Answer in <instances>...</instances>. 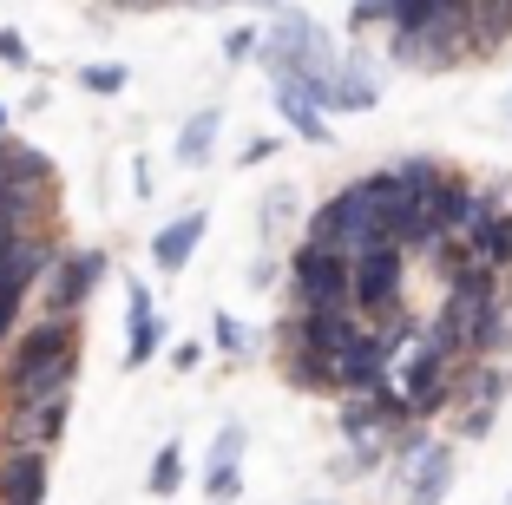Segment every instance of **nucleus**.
<instances>
[{
	"label": "nucleus",
	"mask_w": 512,
	"mask_h": 505,
	"mask_svg": "<svg viewBox=\"0 0 512 505\" xmlns=\"http://www.w3.org/2000/svg\"><path fill=\"white\" fill-rule=\"evenodd\" d=\"M79 374V322L73 315H46V322L7 335V401H46V394H73Z\"/></svg>",
	"instance_id": "nucleus-1"
},
{
	"label": "nucleus",
	"mask_w": 512,
	"mask_h": 505,
	"mask_svg": "<svg viewBox=\"0 0 512 505\" xmlns=\"http://www.w3.org/2000/svg\"><path fill=\"white\" fill-rule=\"evenodd\" d=\"M401 204H407L401 184H394L388 171H368V178L342 184V191L309 217V237L342 250V256H362V250H375V243H388V223H394Z\"/></svg>",
	"instance_id": "nucleus-2"
},
{
	"label": "nucleus",
	"mask_w": 512,
	"mask_h": 505,
	"mask_svg": "<svg viewBox=\"0 0 512 505\" xmlns=\"http://www.w3.org/2000/svg\"><path fill=\"white\" fill-rule=\"evenodd\" d=\"M453 381H460V348H447L434 328H414V342H407V368L394 374L407 414H414V420L440 414V407L453 401Z\"/></svg>",
	"instance_id": "nucleus-3"
},
{
	"label": "nucleus",
	"mask_w": 512,
	"mask_h": 505,
	"mask_svg": "<svg viewBox=\"0 0 512 505\" xmlns=\"http://www.w3.org/2000/svg\"><path fill=\"white\" fill-rule=\"evenodd\" d=\"M388 60L414 66V73H440V66H467L473 60V33L467 14H440L414 33H388Z\"/></svg>",
	"instance_id": "nucleus-4"
},
{
	"label": "nucleus",
	"mask_w": 512,
	"mask_h": 505,
	"mask_svg": "<svg viewBox=\"0 0 512 505\" xmlns=\"http://www.w3.org/2000/svg\"><path fill=\"white\" fill-rule=\"evenodd\" d=\"M401 289H407V250L401 243H375V250L348 256V302L362 315L401 309Z\"/></svg>",
	"instance_id": "nucleus-5"
},
{
	"label": "nucleus",
	"mask_w": 512,
	"mask_h": 505,
	"mask_svg": "<svg viewBox=\"0 0 512 505\" xmlns=\"http://www.w3.org/2000/svg\"><path fill=\"white\" fill-rule=\"evenodd\" d=\"M106 250H60L53 263H46V276H40V302H46V315H79L86 309V296L99 283H106Z\"/></svg>",
	"instance_id": "nucleus-6"
},
{
	"label": "nucleus",
	"mask_w": 512,
	"mask_h": 505,
	"mask_svg": "<svg viewBox=\"0 0 512 505\" xmlns=\"http://www.w3.org/2000/svg\"><path fill=\"white\" fill-rule=\"evenodd\" d=\"M289 289H296L302 309H316V302H348V256L309 237L296 256H289Z\"/></svg>",
	"instance_id": "nucleus-7"
},
{
	"label": "nucleus",
	"mask_w": 512,
	"mask_h": 505,
	"mask_svg": "<svg viewBox=\"0 0 512 505\" xmlns=\"http://www.w3.org/2000/svg\"><path fill=\"white\" fill-rule=\"evenodd\" d=\"M66 401H73V394L20 401V407H14V420L0 427V446H7V453H46V446L66 433Z\"/></svg>",
	"instance_id": "nucleus-8"
},
{
	"label": "nucleus",
	"mask_w": 512,
	"mask_h": 505,
	"mask_svg": "<svg viewBox=\"0 0 512 505\" xmlns=\"http://www.w3.org/2000/svg\"><path fill=\"white\" fill-rule=\"evenodd\" d=\"M381 99V60L368 46H348L335 53V73H329V112H368Z\"/></svg>",
	"instance_id": "nucleus-9"
},
{
	"label": "nucleus",
	"mask_w": 512,
	"mask_h": 505,
	"mask_svg": "<svg viewBox=\"0 0 512 505\" xmlns=\"http://www.w3.org/2000/svg\"><path fill=\"white\" fill-rule=\"evenodd\" d=\"M276 86V112H283V125L302 138V145H329V119H322V92L309 86V79L296 73H270Z\"/></svg>",
	"instance_id": "nucleus-10"
},
{
	"label": "nucleus",
	"mask_w": 512,
	"mask_h": 505,
	"mask_svg": "<svg viewBox=\"0 0 512 505\" xmlns=\"http://www.w3.org/2000/svg\"><path fill=\"white\" fill-rule=\"evenodd\" d=\"M125 315H132V328H125V368H145V361L165 348V315L151 309L145 283H125Z\"/></svg>",
	"instance_id": "nucleus-11"
},
{
	"label": "nucleus",
	"mask_w": 512,
	"mask_h": 505,
	"mask_svg": "<svg viewBox=\"0 0 512 505\" xmlns=\"http://www.w3.org/2000/svg\"><path fill=\"white\" fill-rule=\"evenodd\" d=\"M204 230H211V217L204 210H184V217H171L158 237H151V263L165 269V276H178L184 263L197 256V243H204Z\"/></svg>",
	"instance_id": "nucleus-12"
},
{
	"label": "nucleus",
	"mask_w": 512,
	"mask_h": 505,
	"mask_svg": "<svg viewBox=\"0 0 512 505\" xmlns=\"http://www.w3.org/2000/svg\"><path fill=\"white\" fill-rule=\"evenodd\" d=\"M0 505H46V453H7L0 460Z\"/></svg>",
	"instance_id": "nucleus-13"
},
{
	"label": "nucleus",
	"mask_w": 512,
	"mask_h": 505,
	"mask_svg": "<svg viewBox=\"0 0 512 505\" xmlns=\"http://www.w3.org/2000/svg\"><path fill=\"white\" fill-rule=\"evenodd\" d=\"M453 492V446H421L414 479H407V505H440Z\"/></svg>",
	"instance_id": "nucleus-14"
},
{
	"label": "nucleus",
	"mask_w": 512,
	"mask_h": 505,
	"mask_svg": "<svg viewBox=\"0 0 512 505\" xmlns=\"http://www.w3.org/2000/svg\"><path fill=\"white\" fill-rule=\"evenodd\" d=\"M460 256H473V263H486V269H512V210H493V217L460 243Z\"/></svg>",
	"instance_id": "nucleus-15"
},
{
	"label": "nucleus",
	"mask_w": 512,
	"mask_h": 505,
	"mask_svg": "<svg viewBox=\"0 0 512 505\" xmlns=\"http://www.w3.org/2000/svg\"><path fill=\"white\" fill-rule=\"evenodd\" d=\"M217 132H224V112L217 105H204V112H191L184 119V132H178V164H211V151H217Z\"/></svg>",
	"instance_id": "nucleus-16"
},
{
	"label": "nucleus",
	"mask_w": 512,
	"mask_h": 505,
	"mask_svg": "<svg viewBox=\"0 0 512 505\" xmlns=\"http://www.w3.org/2000/svg\"><path fill=\"white\" fill-rule=\"evenodd\" d=\"M283 381L302 387V394H335V361L309 355V348H283Z\"/></svg>",
	"instance_id": "nucleus-17"
},
{
	"label": "nucleus",
	"mask_w": 512,
	"mask_h": 505,
	"mask_svg": "<svg viewBox=\"0 0 512 505\" xmlns=\"http://www.w3.org/2000/svg\"><path fill=\"white\" fill-rule=\"evenodd\" d=\"M512 394V374L506 368H473L453 381V401H473V407H499Z\"/></svg>",
	"instance_id": "nucleus-18"
},
{
	"label": "nucleus",
	"mask_w": 512,
	"mask_h": 505,
	"mask_svg": "<svg viewBox=\"0 0 512 505\" xmlns=\"http://www.w3.org/2000/svg\"><path fill=\"white\" fill-rule=\"evenodd\" d=\"M145 486L158 492V499H171V492L184 486V446H178V440L158 446V460H151V479H145Z\"/></svg>",
	"instance_id": "nucleus-19"
},
{
	"label": "nucleus",
	"mask_w": 512,
	"mask_h": 505,
	"mask_svg": "<svg viewBox=\"0 0 512 505\" xmlns=\"http://www.w3.org/2000/svg\"><path fill=\"white\" fill-rule=\"evenodd\" d=\"M388 178L414 197V191H427L434 178H447V164H440V158H401V164H388Z\"/></svg>",
	"instance_id": "nucleus-20"
},
{
	"label": "nucleus",
	"mask_w": 512,
	"mask_h": 505,
	"mask_svg": "<svg viewBox=\"0 0 512 505\" xmlns=\"http://www.w3.org/2000/svg\"><path fill=\"white\" fill-rule=\"evenodd\" d=\"M237 492H243V460H211V473H204V499L230 505Z\"/></svg>",
	"instance_id": "nucleus-21"
},
{
	"label": "nucleus",
	"mask_w": 512,
	"mask_h": 505,
	"mask_svg": "<svg viewBox=\"0 0 512 505\" xmlns=\"http://www.w3.org/2000/svg\"><path fill=\"white\" fill-rule=\"evenodd\" d=\"M211 342L224 348V355H250V328H243L237 315H211Z\"/></svg>",
	"instance_id": "nucleus-22"
},
{
	"label": "nucleus",
	"mask_w": 512,
	"mask_h": 505,
	"mask_svg": "<svg viewBox=\"0 0 512 505\" xmlns=\"http://www.w3.org/2000/svg\"><path fill=\"white\" fill-rule=\"evenodd\" d=\"M388 20H394V0H355V7H348V33L388 27Z\"/></svg>",
	"instance_id": "nucleus-23"
},
{
	"label": "nucleus",
	"mask_w": 512,
	"mask_h": 505,
	"mask_svg": "<svg viewBox=\"0 0 512 505\" xmlns=\"http://www.w3.org/2000/svg\"><path fill=\"white\" fill-rule=\"evenodd\" d=\"M283 217H296V191H289V184H276V191L263 197V237H276V230H283Z\"/></svg>",
	"instance_id": "nucleus-24"
},
{
	"label": "nucleus",
	"mask_w": 512,
	"mask_h": 505,
	"mask_svg": "<svg viewBox=\"0 0 512 505\" xmlns=\"http://www.w3.org/2000/svg\"><path fill=\"white\" fill-rule=\"evenodd\" d=\"M27 296L33 289H20V283H0V342L20 328V309H27Z\"/></svg>",
	"instance_id": "nucleus-25"
},
{
	"label": "nucleus",
	"mask_w": 512,
	"mask_h": 505,
	"mask_svg": "<svg viewBox=\"0 0 512 505\" xmlns=\"http://www.w3.org/2000/svg\"><path fill=\"white\" fill-rule=\"evenodd\" d=\"M79 86L99 92V99H112V92H125V66H86V73H79Z\"/></svg>",
	"instance_id": "nucleus-26"
},
{
	"label": "nucleus",
	"mask_w": 512,
	"mask_h": 505,
	"mask_svg": "<svg viewBox=\"0 0 512 505\" xmlns=\"http://www.w3.org/2000/svg\"><path fill=\"white\" fill-rule=\"evenodd\" d=\"M256 40H263V33H256V27H230V33H224V60H230V66L256 60Z\"/></svg>",
	"instance_id": "nucleus-27"
},
{
	"label": "nucleus",
	"mask_w": 512,
	"mask_h": 505,
	"mask_svg": "<svg viewBox=\"0 0 512 505\" xmlns=\"http://www.w3.org/2000/svg\"><path fill=\"white\" fill-rule=\"evenodd\" d=\"M243 446H250V433H243V427H224L211 440V460H243Z\"/></svg>",
	"instance_id": "nucleus-28"
},
{
	"label": "nucleus",
	"mask_w": 512,
	"mask_h": 505,
	"mask_svg": "<svg viewBox=\"0 0 512 505\" xmlns=\"http://www.w3.org/2000/svg\"><path fill=\"white\" fill-rule=\"evenodd\" d=\"M0 66H33V53H27V40H20L14 27H0Z\"/></svg>",
	"instance_id": "nucleus-29"
},
{
	"label": "nucleus",
	"mask_w": 512,
	"mask_h": 505,
	"mask_svg": "<svg viewBox=\"0 0 512 505\" xmlns=\"http://www.w3.org/2000/svg\"><path fill=\"white\" fill-rule=\"evenodd\" d=\"M460 433H467V440H486V433H493V407H467V414H460Z\"/></svg>",
	"instance_id": "nucleus-30"
},
{
	"label": "nucleus",
	"mask_w": 512,
	"mask_h": 505,
	"mask_svg": "<svg viewBox=\"0 0 512 505\" xmlns=\"http://www.w3.org/2000/svg\"><path fill=\"white\" fill-rule=\"evenodd\" d=\"M276 158V138H250V145H243V164H270Z\"/></svg>",
	"instance_id": "nucleus-31"
},
{
	"label": "nucleus",
	"mask_w": 512,
	"mask_h": 505,
	"mask_svg": "<svg viewBox=\"0 0 512 505\" xmlns=\"http://www.w3.org/2000/svg\"><path fill=\"white\" fill-rule=\"evenodd\" d=\"M197 7H263V14H276L283 0H197Z\"/></svg>",
	"instance_id": "nucleus-32"
},
{
	"label": "nucleus",
	"mask_w": 512,
	"mask_h": 505,
	"mask_svg": "<svg viewBox=\"0 0 512 505\" xmlns=\"http://www.w3.org/2000/svg\"><path fill=\"white\" fill-rule=\"evenodd\" d=\"M197 355H204L197 342H178V348H171V361H178V368H197Z\"/></svg>",
	"instance_id": "nucleus-33"
},
{
	"label": "nucleus",
	"mask_w": 512,
	"mask_h": 505,
	"mask_svg": "<svg viewBox=\"0 0 512 505\" xmlns=\"http://www.w3.org/2000/svg\"><path fill=\"white\" fill-rule=\"evenodd\" d=\"M119 7H158V0H119Z\"/></svg>",
	"instance_id": "nucleus-34"
},
{
	"label": "nucleus",
	"mask_w": 512,
	"mask_h": 505,
	"mask_svg": "<svg viewBox=\"0 0 512 505\" xmlns=\"http://www.w3.org/2000/svg\"><path fill=\"white\" fill-rule=\"evenodd\" d=\"M0 138H7V105H0Z\"/></svg>",
	"instance_id": "nucleus-35"
},
{
	"label": "nucleus",
	"mask_w": 512,
	"mask_h": 505,
	"mask_svg": "<svg viewBox=\"0 0 512 505\" xmlns=\"http://www.w3.org/2000/svg\"><path fill=\"white\" fill-rule=\"evenodd\" d=\"M309 505H335V499H309Z\"/></svg>",
	"instance_id": "nucleus-36"
}]
</instances>
